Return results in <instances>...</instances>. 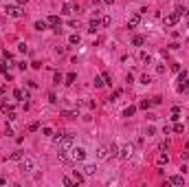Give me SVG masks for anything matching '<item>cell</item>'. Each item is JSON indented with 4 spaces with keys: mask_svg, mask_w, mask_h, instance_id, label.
Here are the masks:
<instances>
[{
    "mask_svg": "<svg viewBox=\"0 0 189 187\" xmlns=\"http://www.w3.org/2000/svg\"><path fill=\"white\" fill-rule=\"evenodd\" d=\"M103 2H106V5H112V0H103Z\"/></svg>",
    "mask_w": 189,
    "mask_h": 187,
    "instance_id": "cell-40",
    "label": "cell"
},
{
    "mask_svg": "<svg viewBox=\"0 0 189 187\" xmlns=\"http://www.w3.org/2000/svg\"><path fill=\"white\" fill-rule=\"evenodd\" d=\"M62 79H64V77H62V73H55V75H53V81H55V84H60Z\"/></svg>",
    "mask_w": 189,
    "mask_h": 187,
    "instance_id": "cell-32",
    "label": "cell"
},
{
    "mask_svg": "<svg viewBox=\"0 0 189 187\" xmlns=\"http://www.w3.org/2000/svg\"><path fill=\"white\" fill-rule=\"evenodd\" d=\"M75 145V141H73V134H64L60 141H57V150H70Z\"/></svg>",
    "mask_w": 189,
    "mask_h": 187,
    "instance_id": "cell-2",
    "label": "cell"
},
{
    "mask_svg": "<svg viewBox=\"0 0 189 187\" xmlns=\"http://www.w3.org/2000/svg\"><path fill=\"white\" fill-rule=\"evenodd\" d=\"M167 163H169V156L167 154H160L158 156V165H167Z\"/></svg>",
    "mask_w": 189,
    "mask_h": 187,
    "instance_id": "cell-23",
    "label": "cell"
},
{
    "mask_svg": "<svg viewBox=\"0 0 189 187\" xmlns=\"http://www.w3.org/2000/svg\"><path fill=\"white\" fill-rule=\"evenodd\" d=\"M174 13H176V16H178V18H185V16H187V9H185V7H183V5H178V7H176V9H174Z\"/></svg>",
    "mask_w": 189,
    "mask_h": 187,
    "instance_id": "cell-14",
    "label": "cell"
},
{
    "mask_svg": "<svg viewBox=\"0 0 189 187\" xmlns=\"http://www.w3.org/2000/svg\"><path fill=\"white\" fill-rule=\"evenodd\" d=\"M7 16H11V18H20L22 16V7L20 5H7Z\"/></svg>",
    "mask_w": 189,
    "mask_h": 187,
    "instance_id": "cell-3",
    "label": "cell"
},
{
    "mask_svg": "<svg viewBox=\"0 0 189 187\" xmlns=\"http://www.w3.org/2000/svg\"><path fill=\"white\" fill-rule=\"evenodd\" d=\"M22 154H24L22 150H18V152H13L11 156H9V158H11V161H18V158H22Z\"/></svg>",
    "mask_w": 189,
    "mask_h": 187,
    "instance_id": "cell-26",
    "label": "cell"
},
{
    "mask_svg": "<svg viewBox=\"0 0 189 187\" xmlns=\"http://www.w3.org/2000/svg\"><path fill=\"white\" fill-rule=\"evenodd\" d=\"M75 183H84V174H79L77 170H75Z\"/></svg>",
    "mask_w": 189,
    "mask_h": 187,
    "instance_id": "cell-29",
    "label": "cell"
},
{
    "mask_svg": "<svg viewBox=\"0 0 189 187\" xmlns=\"http://www.w3.org/2000/svg\"><path fill=\"white\" fill-rule=\"evenodd\" d=\"M49 26H53V29H57V26H62V20H60V16H49Z\"/></svg>",
    "mask_w": 189,
    "mask_h": 187,
    "instance_id": "cell-9",
    "label": "cell"
},
{
    "mask_svg": "<svg viewBox=\"0 0 189 187\" xmlns=\"http://www.w3.org/2000/svg\"><path fill=\"white\" fill-rule=\"evenodd\" d=\"M101 24H103V26H110V24H112V18H110V16H106V18L101 20Z\"/></svg>",
    "mask_w": 189,
    "mask_h": 187,
    "instance_id": "cell-30",
    "label": "cell"
},
{
    "mask_svg": "<svg viewBox=\"0 0 189 187\" xmlns=\"http://www.w3.org/2000/svg\"><path fill=\"white\" fill-rule=\"evenodd\" d=\"M68 152H70V161H73V163L84 161V158H86V150H84L81 145H73V147L68 150Z\"/></svg>",
    "mask_w": 189,
    "mask_h": 187,
    "instance_id": "cell-1",
    "label": "cell"
},
{
    "mask_svg": "<svg viewBox=\"0 0 189 187\" xmlns=\"http://www.w3.org/2000/svg\"><path fill=\"white\" fill-rule=\"evenodd\" d=\"M13 97H15L18 101H24V99H29V95H26V92H22L20 88H15V90H13Z\"/></svg>",
    "mask_w": 189,
    "mask_h": 187,
    "instance_id": "cell-11",
    "label": "cell"
},
{
    "mask_svg": "<svg viewBox=\"0 0 189 187\" xmlns=\"http://www.w3.org/2000/svg\"><path fill=\"white\" fill-rule=\"evenodd\" d=\"M149 81H152L149 75H141V84H149Z\"/></svg>",
    "mask_w": 189,
    "mask_h": 187,
    "instance_id": "cell-31",
    "label": "cell"
},
{
    "mask_svg": "<svg viewBox=\"0 0 189 187\" xmlns=\"http://www.w3.org/2000/svg\"><path fill=\"white\" fill-rule=\"evenodd\" d=\"M149 106H152V101H149V99H143V101L139 104V108H143V110H147Z\"/></svg>",
    "mask_w": 189,
    "mask_h": 187,
    "instance_id": "cell-24",
    "label": "cell"
},
{
    "mask_svg": "<svg viewBox=\"0 0 189 187\" xmlns=\"http://www.w3.org/2000/svg\"><path fill=\"white\" fill-rule=\"evenodd\" d=\"M24 2H26V0H18V5H20V7H24Z\"/></svg>",
    "mask_w": 189,
    "mask_h": 187,
    "instance_id": "cell-39",
    "label": "cell"
},
{
    "mask_svg": "<svg viewBox=\"0 0 189 187\" xmlns=\"http://www.w3.org/2000/svg\"><path fill=\"white\" fill-rule=\"evenodd\" d=\"M22 170H24V172H33V170H35V161H33V158H29V156L22 158Z\"/></svg>",
    "mask_w": 189,
    "mask_h": 187,
    "instance_id": "cell-6",
    "label": "cell"
},
{
    "mask_svg": "<svg viewBox=\"0 0 189 187\" xmlns=\"http://www.w3.org/2000/svg\"><path fill=\"white\" fill-rule=\"evenodd\" d=\"M33 26H35V31H44L46 26H49V22H44V20H37V22H35Z\"/></svg>",
    "mask_w": 189,
    "mask_h": 187,
    "instance_id": "cell-17",
    "label": "cell"
},
{
    "mask_svg": "<svg viewBox=\"0 0 189 187\" xmlns=\"http://www.w3.org/2000/svg\"><path fill=\"white\" fill-rule=\"evenodd\" d=\"M2 92H5V86H0V95H2Z\"/></svg>",
    "mask_w": 189,
    "mask_h": 187,
    "instance_id": "cell-41",
    "label": "cell"
},
{
    "mask_svg": "<svg viewBox=\"0 0 189 187\" xmlns=\"http://www.w3.org/2000/svg\"><path fill=\"white\" fill-rule=\"evenodd\" d=\"M64 13H73V7L70 5H64Z\"/></svg>",
    "mask_w": 189,
    "mask_h": 187,
    "instance_id": "cell-37",
    "label": "cell"
},
{
    "mask_svg": "<svg viewBox=\"0 0 189 187\" xmlns=\"http://www.w3.org/2000/svg\"><path fill=\"white\" fill-rule=\"evenodd\" d=\"M178 20H180V18H178L176 13H167L165 18H163V22H165V26H174Z\"/></svg>",
    "mask_w": 189,
    "mask_h": 187,
    "instance_id": "cell-7",
    "label": "cell"
},
{
    "mask_svg": "<svg viewBox=\"0 0 189 187\" xmlns=\"http://www.w3.org/2000/svg\"><path fill=\"white\" fill-rule=\"evenodd\" d=\"M62 117H68L70 119V117H77V112H62Z\"/></svg>",
    "mask_w": 189,
    "mask_h": 187,
    "instance_id": "cell-35",
    "label": "cell"
},
{
    "mask_svg": "<svg viewBox=\"0 0 189 187\" xmlns=\"http://www.w3.org/2000/svg\"><path fill=\"white\" fill-rule=\"evenodd\" d=\"M103 84H106V81H103V77H94V88H101Z\"/></svg>",
    "mask_w": 189,
    "mask_h": 187,
    "instance_id": "cell-28",
    "label": "cell"
},
{
    "mask_svg": "<svg viewBox=\"0 0 189 187\" xmlns=\"http://www.w3.org/2000/svg\"><path fill=\"white\" fill-rule=\"evenodd\" d=\"M18 51H20V53H26V44L20 42V44H18Z\"/></svg>",
    "mask_w": 189,
    "mask_h": 187,
    "instance_id": "cell-33",
    "label": "cell"
},
{
    "mask_svg": "<svg viewBox=\"0 0 189 187\" xmlns=\"http://www.w3.org/2000/svg\"><path fill=\"white\" fill-rule=\"evenodd\" d=\"M145 134H147V137H152V134H156V130H154L152 126H149V128H147V132H145Z\"/></svg>",
    "mask_w": 189,
    "mask_h": 187,
    "instance_id": "cell-36",
    "label": "cell"
},
{
    "mask_svg": "<svg viewBox=\"0 0 189 187\" xmlns=\"http://www.w3.org/2000/svg\"><path fill=\"white\" fill-rule=\"evenodd\" d=\"M97 156H99V158H108V145H101V147L97 150Z\"/></svg>",
    "mask_w": 189,
    "mask_h": 187,
    "instance_id": "cell-15",
    "label": "cell"
},
{
    "mask_svg": "<svg viewBox=\"0 0 189 187\" xmlns=\"http://www.w3.org/2000/svg\"><path fill=\"white\" fill-rule=\"evenodd\" d=\"M68 42H70V44H79V42H81V37H79V33H73V35L68 37Z\"/></svg>",
    "mask_w": 189,
    "mask_h": 187,
    "instance_id": "cell-20",
    "label": "cell"
},
{
    "mask_svg": "<svg viewBox=\"0 0 189 187\" xmlns=\"http://www.w3.org/2000/svg\"><path fill=\"white\" fill-rule=\"evenodd\" d=\"M187 26H189V24H187Z\"/></svg>",
    "mask_w": 189,
    "mask_h": 187,
    "instance_id": "cell-42",
    "label": "cell"
},
{
    "mask_svg": "<svg viewBox=\"0 0 189 187\" xmlns=\"http://www.w3.org/2000/svg\"><path fill=\"white\" fill-rule=\"evenodd\" d=\"M75 79H77V75H75V73H68V75H66V84H68V86H70V84H75Z\"/></svg>",
    "mask_w": 189,
    "mask_h": 187,
    "instance_id": "cell-21",
    "label": "cell"
},
{
    "mask_svg": "<svg viewBox=\"0 0 189 187\" xmlns=\"http://www.w3.org/2000/svg\"><path fill=\"white\" fill-rule=\"evenodd\" d=\"M141 62H149V55L147 53H141Z\"/></svg>",
    "mask_w": 189,
    "mask_h": 187,
    "instance_id": "cell-38",
    "label": "cell"
},
{
    "mask_svg": "<svg viewBox=\"0 0 189 187\" xmlns=\"http://www.w3.org/2000/svg\"><path fill=\"white\" fill-rule=\"evenodd\" d=\"M139 24H141V13L136 11V13L130 16V20H128V29H136Z\"/></svg>",
    "mask_w": 189,
    "mask_h": 187,
    "instance_id": "cell-5",
    "label": "cell"
},
{
    "mask_svg": "<svg viewBox=\"0 0 189 187\" xmlns=\"http://www.w3.org/2000/svg\"><path fill=\"white\" fill-rule=\"evenodd\" d=\"M42 134H44V137H53L55 132H53V128H49V126H46V128H42Z\"/></svg>",
    "mask_w": 189,
    "mask_h": 187,
    "instance_id": "cell-25",
    "label": "cell"
},
{
    "mask_svg": "<svg viewBox=\"0 0 189 187\" xmlns=\"http://www.w3.org/2000/svg\"><path fill=\"white\" fill-rule=\"evenodd\" d=\"M172 119H174V121L180 119V108H178V106H174V108H172Z\"/></svg>",
    "mask_w": 189,
    "mask_h": 187,
    "instance_id": "cell-19",
    "label": "cell"
},
{
    "mask_svg": "<svg viewBox=\"0 0 189 187\" xmlns=\"http://www.w3.org/2000/svg\"><path fill=\"white\" fill-rule=\"evenodd\" d=\"M172 130H174V132H178V134H180L183 130H185V126H183V123H178V121H176V123L172 126Z\"/></svg>",
    "mask_w": 189,
    "mask_h": 187,
    "instance_id": "cell-22",
    "label": "cell"
},
{
    "mask_svg": "<svg viewBox=\"0 0 189 187\" xmlns=\"http://www.w3.org/2000/svg\"><path fill=\"white\" fill-rule=\"evenodd\" d=\"M103 81H106V84H110V86H112V77H110V75L106 73V75H103Z\"/></svg>",
    "mask_w": 189,
    "mask_h": 187,
    "instance_id": "cell-34",
    "label": "cell"
},
{
    "mask_svg": "<svg viewBox=\"0 0 189 187\" xmlns=\"http://www.w3.org/2000/svg\"><path fill=\"white\" fill-rule=\"evenodd\" d=\"M115 156H119V145L117 143H110L108 145V158H115Z\"/></svg>",
    "mask_w": 189,
    "mask_h": 187,
    "instance_id": "cell-10",
    "label": "cell"
},
{
    "mask_svg": "<svg viewBox=\"0 0 189 187\" xmlns=\"http://www.w3.org/2000/svg\"><path fill=\"white\" fill-rule=\"evenodd\" d=\"M132 154H134V145H123L119 150V158H123V161L132 158Z\"/></svg>",
    "mask_w": 189,
    "mask_h": 187,
    "instance_id": "cell-4",
    "label": "cell"
},
{
    "mask_svg": "<svg viewBox=\"0 0 189 187\" xmlns=\"http://www.w3.org/2000/svg\"><path fill=\"white\" fill-rule=\"evenodd\" d=\"M94 172H97V165H92V163H88L86 167H84V174H86V176H92Z\"/></svg>",
    "mask_w": 189,
    "mask_h": 187,
    "instance_id": "cell-12",
    "label": "cell"
},
{
    "mask_svg": "<svg viewBox=\"0 0 189 187\" xmlns=\"http://www.w3.org/2000/svg\"><path fill=\"white\" fill-rule=\"evenodd\" d=\"M134 112H136V106H128V108L123 110V117H132Z\"/></svg>",
    "mask_w": 189,
    "mask_h": 187,
    "instance_id": "cell-18",
    "label": "cell"
},
{
    "mask_svg": "<svg viewBox=\"0 0 189 187\" xmlns=\"http://www.w3.org/2000/svg\"><path fill=\"white\" fill-rule=\"evenodd\" d=\"M165 185H174V187H180V185H185V178H183V176H169Z\"/></svg>",
    "mask_w": 189,
    "mask_h": 187,
    "instance_id": "cell-8",
    "label": "cell"
},
{
    "mask_svg": "<svg viewBox=\"0 0 189 187\" xmlns=\"http://www.w3.org/2000/svg\"><path fill=\"white\" fill-rule=\"evenodd\" d=\"M62 183H64L66 187H73V185H75V181H73V178H68V176H64V178H62Z\"/></svg>",
    "mask_w": 189,
    "mask_h": 187,
    "instance_id": "cell-27",
    "label": "cell"
},
{
    "mask_svg": "<svg viewBox=\"0 0 189 187\" xmlns=\"http://www.w3.org/2000/svg\"><path fill=\"white\" fill-rule=\"evenodd\" d=\"M99 24H101V22L97 20V18H92V20H90V29H88V31H90V33H94V31L99 29Z\"/></svg>",
    "mask_w": 189,
    "mask_h": 187,
    "instance_id": "cell-16",
    "label": "cell"
},
{
    "mask_svg": "<svg viewBox=\"0 0 189 187\" xmlns=\"http://www.w3.org/2000/svg\"><path fill=\"white\" fill-rule=\"evenodd\" d=\"M132 44H134V46H143L145 44V37L143 35H134V37H132Z\"/></svg>",
    "mask_w": 189,
    "mask_h": 187,
    "instance_id": "cell-13",
    "label": "cell"
}]
</instances>
